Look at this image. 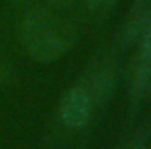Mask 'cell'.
Instances as JSON below:
<instances>
[{
    "label": "cell",
    "instance_id": "cell-1",
    "mask_svg": "<svg viewBox=\"0 0 151 149\" xmlns=\"http://www.w3.org/2000/svg\"><path fill=\"white\" fill-rule=\"evenodd\" d=\"M74 30L47 11L28 14L19 28V39L35 62L47 63L63 56L74 42Z\"/></svg>",
    "mask_w": 151,
    "mask_h": 149
},
{
    "label": "cell",
    "instance_id": "cell-2",
    "mask_svg": "<svg viewBox=\"0 0 151 149\" xmlns=\"http://www.w3.org/2000/svg\"><path fill=\"white\" fill-rule=\"evenodd\" d=\"M91 104L93 102L84 91V88L77 86L69 90L60 105V116L63 125H67L69 128H83L91 117Z\"/></svg>",
    "mask_w": 151,
    "mask_h": 149
},
{
    "label": "cell",
    "instance_id": "cell-3",
    "mask_svg": "<svg viewBox=\"0 0 151 149\" xmlns=\"http://www.w3.org/2000/svg\"><path fill=\"white\" fill-rule=\"evenodd\" d=\"M111 86H113V82H111V77H109V75L107 74H99V75H95V77L91 79L90 86L84 88V91L90 95L91 102H93V100L100 102L102 98H106V97L109 95Z\"/></svg>",
    "mask_w": 151,
    "mask_h": 149
},
{
    "label": "cell",
    "instance_id": "cell-4",
    "mask_svg": "<svg viewBox=\"0 0 151 149\" xmlns=\"http://www.w3.org/2000/svg\"><path fill=\"white\" fill-rule=\"evenodd\" d=\"M141 58L151 60V16L141 34Z\"/></svg>",
    "mask_w": 151,
    "mask_h": 149
},
{
    "label": "cell",
    "instance_id": "cell-5",
    "mask_svg": "<svg viewBox=\"0 0 151 149\" xmlns=\"http://www.w3.org/2000/svg\"><path fill=\"white\" fill-rule=\"evenodd\" d=\"M7 79H9V67L0 63V84H4Z\"/></svg>",
    "mask_w": 151,
    "mask_h": 149
},
{
    "label": "cell",
    "instance_id": "cell-6",
    "mask_svg": "<svg viewBox=\"0 0 151 149\" xmlns=\"http://www.w3.org/2000/svg\"><path fill=\"white\" fill-rule=\"evenodd\" d=\"M86 4H88L91 9H97V7H104V0H86Z\"/></svg>",
    "mask_w": 151,
    "mask_h": 149
},
{
    "label": "cell",
    "instance_id": "cell-7",
    "mask_svg": "<svg viewBox=\"0 0 151 149\" xmlns=\"http://www.w3.org/2000/svg\"><path fill=\"white\" fill-rule=\"evenodd\" d=\"M51 5H55V7H63V5H67V4H70L72 0H47Z\"/></svg>",
    "mask_w": 151,
    "mask_h": 149
},
{
    "label": "cell",
    "instance_id": "cell-8",
    "mask_svg": "<svg viewBox=\"0 0 151 149\" xmlns=\"http://www.w3.org/2000/svg\"><path fill=\"white\" fill-rule=\"evenodd\" d=\"M116 0H104V7H109V5H113Z\"/></svg>",
    "mask_w": 151,
    "mask_h": 149
},
{
    "label": "cell",
    "instance_id": "cell-9",
    "mask_svg": "<svg viewBox=\"0 0 151 149\" xmlns=\"http://www.w3.org/2000/svg\"><path fill=\"white\" fill-rule=\"evenodd\" d=\"M16 2H27V0H16Z\"/></svg>",
    "mask_w": 151,
    "mask_h": 149
},
{
    "label": "cell",
    "instance_id": "cell-10",
    "mask_svg": "<svg viewBox=\"0 0 151 149\" xmlns=\"http://www.w3.org/2000/svg\"><path fill=\"white\" fill-rule=\"evenodd\" d=\"M132 149H139V148H132Z\"/></svg>",
    "mask_w": 151,
    "mask_h": 149
}]
</instances>
